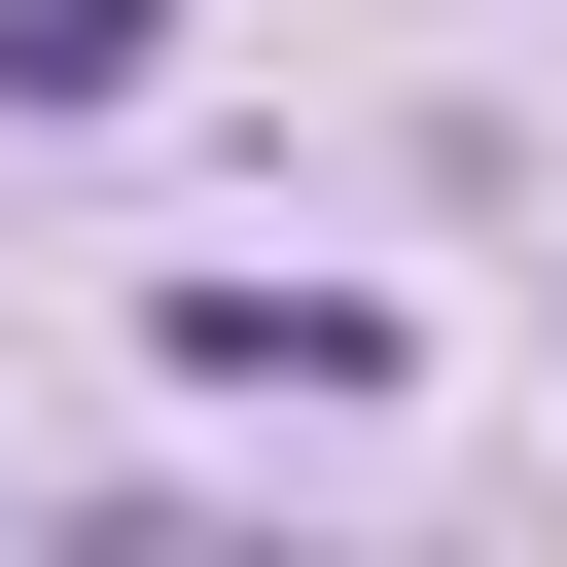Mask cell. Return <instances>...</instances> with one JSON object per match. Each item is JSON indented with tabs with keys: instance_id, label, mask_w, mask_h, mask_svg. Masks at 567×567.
Instances as JSON below:
<instances>
[{
	"instance_id": "cell-1",
	"label": "cell",
	"mask_w": 567,
	"mask_h": 567,
	"mask_svg": "<svg viewBox=\"0 0 567 567\" xmlns=\"http://www.w3.org/2000/svg\"><path fill=\"white\" fill-rule=\"evenodd\" d=\"M213 390H390V284H177Z\"/></svg>"
},
{
	"instance_id": "cell-2",
	"label": "cell",
	"mask_w": 567,
	"mask_h": 567,
	"mask_svg": "<svg viewBox=\"0 0 567 567\" xmlns=\"http://www.w3.org/2000/svg\"><path fill=\"white\" fill-rule=\"evenodd\" d=\"M177 71V0H0V106H142Z\"/></svg>"
}]
</instances>
